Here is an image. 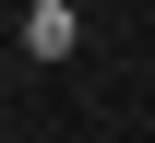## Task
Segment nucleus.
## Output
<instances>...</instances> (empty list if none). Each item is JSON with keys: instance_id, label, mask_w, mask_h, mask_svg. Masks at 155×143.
Wrapping results in <instances>:
<instances>
[{"instance_id": "1", "label": "nucleus", "mask_w": 155, "mask_h": 143, "mask_svg": "<svg viewBox=\"0 0 155 143\" xmlns=\"http://www.w3.org/2000/svg\"><path fill=\"white\" fill-rule=\"evenodd\" d=\"M84 48V0H24V60H72Z\"/></svg>"}]
</instances>
